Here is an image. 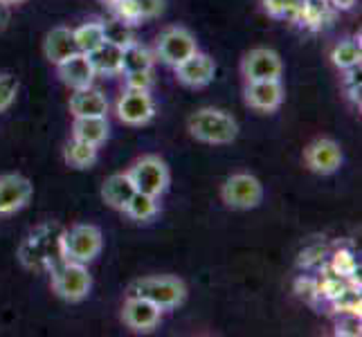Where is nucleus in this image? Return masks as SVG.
Here are the masks:
<instances>
[{
  "mask_svg": "<svg viewBox=\"0 0 362 337\" xmlns=\"http://www.w3.org/2000/svg\"><path fill=\"white\" fill-rule=\"evenodd\" d=\"M97 74H117L122 72V45L113 41H104L95 52L88 54Z\"/></svg>",
  "mask_w": 362,
  "mask_h": 337,
  "instance_id": "nucleus-21",
  "label": "nucleus"
},
{
  "mask_svg": "<svg viewBox=\"0 0 362 337\" xmlns=\"http://www.w3.org/2000/svg\"><path fill=\"white\" fill-rule=\"evenodd\" d=\"M34 184L21 173H5L0 176V216H9L21 211L30 203Z\"/></svg>",
  "mask_w": 362,
  "mask_h": 337,
  "instance_id": "nucleus-11",
  "label": "nucleus"
},
{
  "mask_svg": "<svg viewBox=\"0 0 362 337\" xmlns=\"http://www.w3.org/2000/svg\"><path fill=\"white\" fill-rule=\"evenodd\" d=\"M113 7L117 11L119 20L137 23L144 18L158 16L165 9V0H113Z\"/></svg>",
  "mask_w": 362,
  "mask_h": 337,
  "instance_id": "nucleus-19",
  "label": "nucleus"
},
{
  "mask_svg": "<svg viewBox=\"0 0 362 337\" xmlns=\"http://www.w3.org/2000/svg\"><path fill=\"white\" fill-rule=\"evenodd\" d=\"M108 119L106 117H74L72 137L74 140L102 146L108 140Z\"/></svg>",
  "mask_w": 362,
  "mask_h": 337,
  "instance_id": "nucleus-20",
  "label": "nucleus"
},
{
  "mask_svg": "<svg viewBox=\"0 0 362 337\" xmlns=\"http://www.w3.org/2000/svg\"><path fill=\"white\" fill-rule=\"evenodd\" d=\"M162 317V308L151 304L144 297L131 295L127 302H124V310H122V319L124 324L135 331V333H148L153 331Z\"/></svg>",
  "mask_w": 362,
  "mask_h": 337,
  "instance_id": "nucleus-12",
  "label": "nucleus"
},
{
  "mask_svg": "<svg viewBox=\"0 0 362 337\" xmlns=\"http://www.w3.org/2000/svg\"><path fill=\"white\" fill-rule=\"evenodd\" d=\"M176 77L189 88H205L216 77V61L196 49L192 57H187L182 64L176 66Z\"/></svg>",
  "mask_w": 362,
  "mask_h": 337,
  "instance_id": "nucleus-13",
  "label": "nucleus"
},
{
  "mask_svg": "<svg viewBox=\"0 0 362 337\" xmlns=\"http://www.w3.org/2000/svg\"><path fill=\"white\" fill-rule=\"evenodd\" d=\"M7 23H9V5L0 0V32L7 28Z\"/></svg>",
  "mask_w": 362,
  "mask_h": 337,
  "instance_id": "nucleus-31",
  "label": "nucleus"
},
{
  "mask_svg": "<svg viewBox=\"0 0 362 337\" xmlns=\"http://www.w3.org/2000/svg\"><path fill=\"white\" fill-rule=\"evenodd\" d=\"M104 245L102 230L97 225H74L66 234H61V249L68 261H77V264H90L99 256Z\"/></svg>",
  "mask_w": 362,
  "mask_h": 337,
  "instance_id": "nucleus-4",
  "label": "nucleus"
},
{
  "mask_svg": "<svg viewBox=\"0 0 362 337\" xmlns=\"http://www.w3.org/2000/svg\"><path fill=\"white\" fill-rule=\"evenodd\" d=\"M331 3L335 5V7H340V9H349L354 5V0H331Z\"/></svg>",
  "mask_w": 362,
  "mask_h": 337,
  "instance_id": "nucleus-32",
  "label": "nucleus"
},
{
  "mask_svg": "<svg viewBox=\"0 0 362 337\" xmlns=\"http://www.w3.org/2000/svg\"><path fill=\"white\" fill-rule=\"evenodd\" d=\"M124 211H127L133 220H148L158 214V198L142 194V191H135Z\"/></svg>",
  "mask_w": 362,
  "mask_h": 337,
  "instance_id": "nucleus-26",
  "label": "nucleus"
},
{
  "mask_svg": "<svg viewBox=\"0 0 362 337\" xmlns=\"http://www.w3.org/2000/svg\"><path fill=\"white\" fill-rule=\"evenodd\" d=\"M360 41L356 39H346L342 43H338L333 47V52H331V61H333V66L335 68H340V70H354L360 66Z\"/></svg>",
  "mask_w": 362,
  "mask_h": 337,
  "instance_id": "nucleus-25",
  "label": "nucleus"
},
{
  "mask_svg": "<svg viewBox=\"0 0 362 337\" xmlns=\"http://www.w3.org/2000/svg\"><path fill=\"white\" fill-rule=\"evenodd\" d=\"M156 115V104L148 90H133L127 88L117 102V117L129 124V126H144L153 119Z\"/></svg>",
  "mask_w": 362,
  "mask_h": 337,
  "instance_id": "nucleus-10",
  "label": "nucleus"
},
{
  "mask_svg": "<svg viewBox=\"0 0 362 337\" xmlns=\"http://www.w3.org/2000/svg\"><path fill=\"white\" fill-rule=\"evenodd\" d=\"M127 74V88L133 90H148L153 83L151 70H140V72H124Z\"/></svg>",
  "mask_w": 362,
  "mask_h": 337,
  "instance_id": "nucleus-28",
  "label": "nucleus"
},
{
  "mask_svg": "<svg viewBox=\"0 0 362 337\" xmlns=\"http://www.w3.org/2000/svg\"><path fill=\"white\" fill-rule=\"evenodd\" d=\"M97 148L95 144H88V142H81V140H74L66 146V162L68 167L72 169H90L95 162H97Z\"/></svg>",
  "mask_w": 362,
  "mask_h": 337,
  "instance_id": "nucleus-23",
  "label": "nucleus"
},
{
  "mask_svg": "<svg viewBox=\"0 0 362 337\" xmlns=\"http://www.w3.org/2000/svg\"><path fill=\"white\" fill-rule=\"evenodd\" d=\"M284 102V85L281 79L266 81H247L245 85V104L261 112L277 110Z\"/></svg>",
  "mask_w": 362,
  "mask_h": 337,
  "instance_id": "nucleus-14",
  "label": "nucleus"
},
{
  "mask_svg": "<svg viewBox=\"0 0 362 337\" xmlns=\"http://www.w3.org/2000/svg\"><path fill=\"white\" fill-rule=\"evenodd\" d=\"M57 70H59V79L72 90L88 88V85H93L95 74H97L88 54H83V52H77L64 59L61 64H57Z\"/></svg>",
  "mask_w": 362,
  "mask_h": 337,
  "instance_id": "nucleus-15",
  "label": "nucleus"
},
{
  "mask_svg": "<svg viewBox=\"0 0 362 337\" xmlns=\"http://www.w3.org/2000/svg\"><path fill=\"white\" fill-rule=\"evenodd\" d=\"M297 292H299V297H304V299H308V302H313V299L320 295V285L313 279H299L297 281Z\"/></svg>",
  "mask_w": 362,
  "mask_h": 337,
  "instance_id": "nucleus-29",
  "label": "nucleus"
},
{
  "mask_svg": "<svg viewBox=\"0 0 362 337\" xmlns=\"http://www.w3.org/2000/svg\"><path fill=\"white\" fill-rule=\"evenodd\" d=\"M3 3H7V5H18V3H23V0H3Z\"/></svg>",
  "mask_w": 362,
  "mask_h": 337,
  "instance_id": "nucleus-33",
  "label": "nucleus"
},
{
  "mask_svg": "<svg viewBox=\"0 0 362 337\" xmlns=\"http://www.w3.org/2000/svg\"><path fill=\"white\" fill-rule=\"evenodd\" d=\"M131 182L135 184V191H142L148 196H162L169 189L171 173L167 162L158 155H144L135 162V165L127 171Z\"/></svg>",
  "mask_w": 362,
  "mask_h": 337,
  "instance_id": "nucleus-5",
  "label": "nucleus"
},
{
  "mask_svg": "<svg viewBox=\"0 0 362 337\" xmlns=\"http://www.w3.org/2000/svg\"><path fill=\"white\" fill-rule=\"evenodd\" d=\"M304 162L313 173L331 176L342 167V148L335 140L320 137V140H313L304 148Z\"/></svg>",
  "mask_w": 362,
  "mask_h": 337,
  "instance_id": "nucleus-9",
  "label": "nucleus"
},
{
  "mask_svg": "<svg viewBox=\"0 0 362 337\" xmlns=\"http://www.w3.org/2000/svg\"><path fill=\"white\" fill-rule=\"evenodd\" d=\"M108 3H113V0H108Z\"/></svg>",
  "mask_w": 362,
  "mask_h": 337,
  "instance_id": "nucleus-34",
  "label": "nucleus"
},
{
  "mask_svg": "<svg viewBox=\"0 0 362 337\" xmlns=\"http://www.w3.org/2000/svg\"><path fill=\"white\" fill-rule=\"evenodd\" d=\"M241 72L245 81H266V79H281L284 64L281 57L268 47H255L243 57Z\"/></svg>",
  "mask_w": 362,
  "mask_h": 337,
  "instance_id": "nucleus-8",
  "label": "nucleus"
},
{
  "mask_svg": "<svg viewBox=\"0 0 362 337\" xmlns=\"http://www.w3.org/2000/svg\"><path fill=\"white\" fill-rule=\"evenodd\" d=\"M52 288L54 292L70 304H79L88 297L93 288V277L83 264L64 259L52 268Z\"/></svg>",
  "mask_w": 362,
  "mask_h": 337,
  "instance_id": "nucleus-3",
  "label": "nucleus"
},
{
  "mask_svg": "<svg viewBox=\"0 0 362 337\" xmlns=\"http://www.w3.org/2000/svg\"><path fill=\"white\" fill-rule=\"evenodd\" d=\"M70 112L74 117H106L108 112L106 95L93 88V85L74 90V95L70 97Z\"/></svg>",
  "mask_w": 362,
  "mask_h": 337,
  "instance_id": "nucleus-16",
  "label": "nucleus"
},
{
  "mask_svg": "<svg viewBox=\"0 0 362 337\" xmlns=\"http://www.w3.org/2000/svg\"><path fill=\"white\" fill-rule=\"evenodd\" d=\"M43 52L49 64H61L64 59L79 52L77 41H74V32L70 28H54L49 30L43 43Z\"/></svg>",
  "mask_w": 362,
  "mask_h": 337,
  "instance_id": "nucleus-17",
  "label": "nucleus"
},
{
  "mask_svg": "<svg viewBox=\"0 0 362 337\" xmlns=\"http://www.w3.org/2000/svg\"><path fill=\"white\" fill-rule=\"evenodd\" d=\"M156 64V57L151 49L144 45L129 41L122 45V72H140V70H151Z\"/></svg>",
  "mask_w": 362,
  "mask_h": 337,
  "instance_id": "nucleus-22",
  "label": "nucleus"
},
{
  "mask_svg": "<svg viewBox=\"0 0 362 337\" xmlns=\"http://www.w3.org/2000/svg\"><path fill=\"white\" fill-rule=\"evenodd\" d=\"M342 292H344V285L340 283V279H329V281H324V285L320 288V295H327L329 299L340 297Z\"/></svg>",
  "mask_w": 362,
  "mask_h": 337,
  "instance_id": "nucleus-30",
  "label": "nucleus"
},
{
  "mask_svg": "<svg viewBox=\"0 0 362 337\" xmlns=\"http://www.w3.org/2000/svg\"><path fill=\"white\" fill-rule=\"evenodd\" d=\"M18 95V79L9 72H0V112H5L16 102Z\"/></svg>",
  "mask_w": 362,
  "mask_h": 337,
  "instance_id": "nucleus-27",
  "label": "nucleus"
},
{
  "mask_svg": "<svg viewBox=\"0 0 362 337\" xmlns=\"http://www.w3.org/2000/svg\"><path fill=\"white\" fill-rule=\"evenodd\" d=\"M156 49H158V59L162 64L176 68L187 57H192L196 52L198 41L187 28H169L160 34Z\"/></svg>",
  "mask_w": 362,
  "mask_h": 337,
  "instance_id": "nucleus-7",
  "label": "nucleus"
},
{
  "mask_svg": "<svg viewBox=\"0 0 362 337\" xmlns=\"http://www.w3.org/2000/svg\"><path fill=\"white\" fill-rule=\"evenodd\" d=\"M221 198L232 209H255L264 201V184L250 173H234L223 182Z\"/></svg>",
  "mask_w": 362,
  "mask_h": 337,
  "instance_id": "nucleus-6",
  "label": "nucleus"
},
{
  "mask_svg": "<svg viewBox=\"0 0 362 337\" xmlns=\"http://www.w3.org/2000/svg\"><path fill=\"white\" fill-rule=\"evenodd\" d=\"M192 137L205 144H232L239 135V124L221 108H201L187 122Z\"/></svg>",
  "mask_w": 362,
  "mask_h": 337,
  "instance_id": "nucleus-1",
  "label": "nucleus"
},
{
  "mask_svg": "<svg viewBox=\"0 0 362 337\" xmlns=\"http://www.w3.org/2000/svg\"><path fill=\"white\" fill-rule=\"evenodd\" d=\"M72 32H74V41H77L79 52H83V54L95 52V49L106 41L104 23H86Z\"/></svg>",
  "mask_w": 362,
  "mask_h": 337,
  "instance_id": "nucleus-24",
  "label": "nucleus"
},
{
  "mask_svg": "<svg viewBox=\"0 0 362 337\" xmlns=\"http://www.w3.org/2000/svg\"><path fill=\"white\" fill-rule=\"evenodd\" d=\"M135 194V184L131 182L129 173H113L108 176L106 182L102 184V198L108 207H113L117 211H124L129 205V201Z\"/></svg>",
  "mask_w": 362,
  "mask_h": 337,
  "instance_id": "nucleus-18",
  "label": "nucleus"
},
{
  "mask_svg": "<svg viewBox=\"0 0 362 337\" xmlns=\"http://www.w3.org/2000/svg\"><path fill=\"white\" fill-rule=\"evenodd\" d=\"M131 295L144 297L151 304L160 306L162 310L176 308L187 299V285L178 277H167V274H160V277H144L137 279L131 285Z\"/></svg>",
  "mask_w": 362,
  "mask_h": 337,
  "instance_id": "nucleus-2",
  "label": "nucleus"
}]
</instances>
